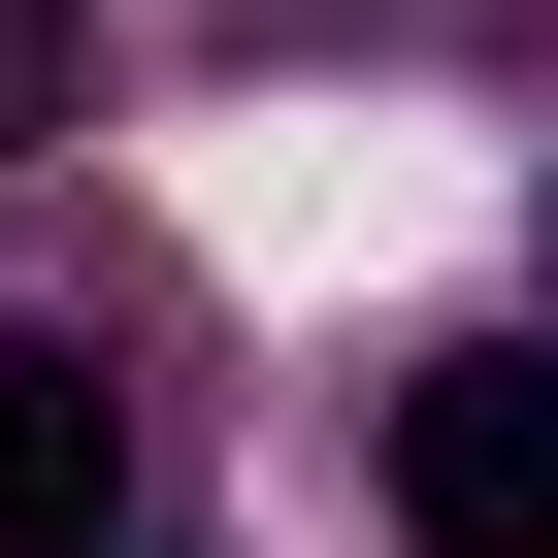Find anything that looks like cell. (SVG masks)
<instances>
[{"label": "cell", "mask_w": 558, "mask_h": 558, "mask_svg": "<svg viewBox=\"0 0 558 558\" xmlns=\"http://www.w3.org/2000/svg\"><path fill=\"white\" fill-rule=\"evenodd\" d=\"M34 99H66V0H0V132H34Z\"/></svg>", "instance_id": "3957f363"}, {"label": "cell", "mask_w": 558, "mask_h": 558, "mask_svg": "<svg viewBox=\"0 0 558 558\" xmlns=\"http://www.w3.org/2000/svg\"><path fill=\"white\" fill-rule=\"evenodd\" d=\"M99 493H132V395L66 329H0V558H99Z\"/></svg>", "instance_id": "7a4b0ae2"}, {"label": "cell", "mask_w": 558, "mask_h": 558, "mask_svg": "<svg viewBox=\"0 0 558 558\" xmlns=\"http://www.w3.org/2000/svg\"><path fill=\"white\" fill-rule=\"evenodd\" d=\"M395 525L427 558H558V362H395Z\"/></svg>", "instance_id": "6da1fadb"}]
</instances>
